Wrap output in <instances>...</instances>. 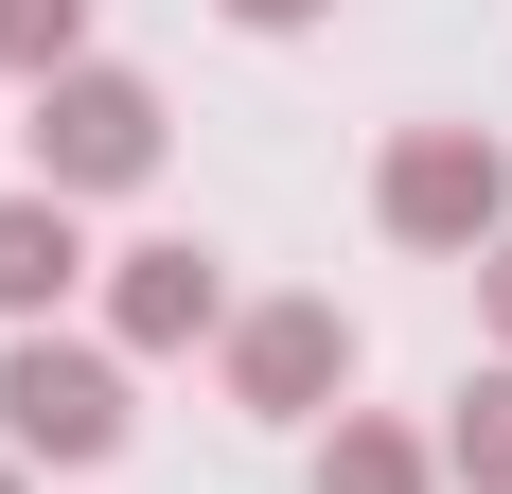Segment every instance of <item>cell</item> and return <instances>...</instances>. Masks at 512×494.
Instances as JSON below:
<instances>
[{
	"instance_id": "6da1fadb",
	"label": "cell",
	"mask_w": 512,
	"mask_h": 494,
	"mask_svg": "<svg viewBox=\"0 0 512 494\" xmlns=\"http://www.w3.org/2000/svg\"><path fill=\"white\" fill-rule=\"evenodd\" d=\"M371 230L424 247V265H495V247H512V159H495V124H407V142L371 159Z\"/></svg>"
},
{
	"instance_id": "7a4b0ae2",
	"label": "cell",
	"mask_w": 512,
	"mask_h": 494,
	"mask_svg": "<svg viewBox=\"0 0 512 494\" xmlns=\"http://www.w3.org/2000/svg\"><path fill=\"white\" fill-rule=\"evenodd\" d=\"M124 424H142V406H124V353L106 336H0V459H18V477H89V459H124Z\"/></svg>"
},
{
	"instance_id": "3957f363",
	"label": "cell",
	"mask_w": 512,
	"mask_h": 494,
	"mask_svg": "<svg viewBox=\"0 0 512 494\" xmlns=\"http://www.w3.org/2000/svg\"><path fill=\"white\" fill-rule=\"evenodd\" d=\"M18 142H36V195H71V212H89V195H142V177H159V89L89 53V71H53V89H36Z\"/></svg>"
},
{
	"instance_id": "277c9868",
	"label": "cell",
	"mask_w": 512,
	"mask_h": 494,
	"mask_svg": "<svg viewBox=\"0 0 512 494\" xmlns=\"http://www.w3.org/2000/svg\"><path fill=\"white\" fill-rule=\"evenodd\" d=\"M212 353H230V406H248V424H318V406L354 389V318H336V300H248Z\"/></svg>"
},
{
	"instance_id": "5b68a950",
	"label": "cell",
	"mask_w": 512,
	"mask_h": 494,
	"mask_svg": "<svg viewBox=\"0 0 512 494\" xmlns=\"http://www.w3.org/2000/svg\"><path fill=\"white\" fill-rule=\"evenodd\" d=\"M248 300H230V265H212L195 230H159V247H124L106 265V353H195V336H230Z\"/></svg>"
},
{
	"instance_id": "8992f818",
	"label": "cell",
	"mask_w": 512,
	"mask_h": 494,
	"mask_svg": "<svg viewBox=\"0 0 512 494\" xmlns=\"http://www.w3.org/2000/svg\"><path fill=\"white\" fill-rule=\"evenodd\" d=\"M89 283V212L71 195H0V318L18 336H53V300Z\"/></svg>"
},
{
	"instance_id": "52a82bcc",
	"label": "cell",
	"mask_w": 512,
	"mask_h": 494,
	"mask_svg": "<svg viewBox=\"0 0 512 494\" xmlns=\"http://www.w3.org/2000/svg\"><path fill=\"white\" fill-rule=\"evenodd\" d=\"M318 494H442V442H424V424H371V406H336Z\"/></svg>"
},
{
	"instance_id": "ba28073f",
	"label": "cell",
	"mask_w": 512,
	"mask_h": 494,
	"mask_svg": "<svg viewBox=\"0 0 512 494\" xmlns=\"http://www.w3.org/2000/svg\"><path fill=\"white\" fill-rule=\"evenodd\" d=\"M442 477H460V494H512V353L460 389V424H442Z\"/></svg>"
},
{
	"instance_id": "9c48e42d",
	"label": "cell",
	"mask_w": 512,
	"mask_h": 494,
	"mask_svg": "<svg viewBox=\"0 0 512 494\" xmlns=\"http://www.w3.org/2000/svg\"><path fill=\"white\" fill-rule=\"evenodd\" d=\"M0 71H18V89L89 71V0H0Z\"/></svg>"
},
{
	"instance_id": "30bf717a",
	"label": "cell",
	"mask_w": 512,
	"mask_h": 494,
	"mask_svg": "<svg viewBox=\"0 0 512 494\" xmlns=\"http://www.w3.org/2000/svg\"><path fill=\"white\" fill-rule=\"evenodd\" d=\"M230 18H248V36H301V18H318V0H230Z\"/></svg>"
},
{
	"instance_id": "8fae6325",
	"label": "cell",
	"mask_w": 512,
	"mask_h": 494,
	"mask_svg": "<svg viewBox=\"0 0 512 494\" xmlns=\"http://www.w3.org/2000/svg\"><path fill=\"white\" fill-rule=\"evenodd\" d=\"M477 318H495V336H512V247H495V265H477Z\"/></svg>"
},
{
	"instance_id": "7c38bea8",
	"label": "cell",
	"mask_w": 512,
	"mask_h": 494,
	"mask_svg": "<svg viewBox=\"0 0 512 494\" xmlns=\"http://www.w3.org/2000/svg\"><path fill=\"white\" fill-rule=\"evenodd\" d=\"M0 494H18V459H0Z\"/></svg>"
}]
</instances>
